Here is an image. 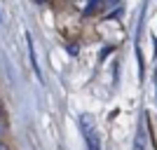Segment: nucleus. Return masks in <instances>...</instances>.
<instances>
[{"label":"nucleus","instance_id":"423d86ee","mask_svg":"<svg viewBox=\"0 0 157 150\" xmlns=\"http://www.w3.org/2000/svg\"><path fill=\"white\" fill-rule=\"evenodd\" d=\"M38 2H45V0H38Z\"/></svg>","mask_w":157,"mask_h":150},{"label":"nucleus","instance_id":"f257e3e1","mask_svg":"<svg viewBox=\"0 0 157 150\" xmlns=\"http://www.w3.org/2000/svg\"><path fill=\"white\" fill-rule=\"evenodd\" d=\"M80 131L87 141V150H101V136H98V129L94 124L92 115H82L80 117Z\"/></svg>","mask_w":157,"mask_h":150},{"label":"nucleus","instance_id":"7ed1b4c3","mask_svg":"<svg viewBox=\"0 0 157 150\" xmlns=\"http://www.w3.org/2000/svg\"><path fill=\"white\" fill-rule=\"evenodd\" d=\"M145 145V129H143V124L138 127V134H136V143H134V150H143Z\"/></svg>","mask_w":157,"mask_h":150},{"label":"nucleus","instance_id":"20e7f679","mask_svg":"<svg viewBox=\"0 0 157 150\" xmlns=\"http://www.w3.org/2000/svg\"><path fill=\"white\" fill-rule=\"evenodd\" d=\"M2 129H5V122H2V120H0V134H2Z\"/></svg>","mask_w":157,"mask_h":150},{"label":"nucleus","instance_id":"0eeeda50","mask_svg":"<svg viewBox=\"0 0 157 150\" xmlns=\"http://www.w3.org/2000/svg\"><path fill=\"white\" fill-rule=\"evenodd\" d=\"M155 85H157V82H155Z\"/></svg>","mask_w":157,"mask_h":150},{"label":"nucleus","instance_id":"f03ea898","mask_svg":"<svg viewBox=\"0 0 157 150\" xmlns=\"http://www.w3.org/2000/svg\"><path fill=\"white\" fill-rule=\"evenodd\" d=\"M26 40H28V56H31L33 71H35V75H38L40 80H42V73H40V68H38V61H35V49H33V38H31V35H26Z\"/></svg>","mask_w":157,"mask_h":150},{"label":"nucleus","instance_id":"39448f33","mask_svg":"<svg viewBox=\"0 0 157 150\" xmlns=\"http://www.w3.org/2000/svg\"><path fill=\"white\" fill-rule=\"evenodd\" d=\"M0 21H2V14H0Z\"/></svg>","mask_w":157,"mask_h":150}]
</instances>
